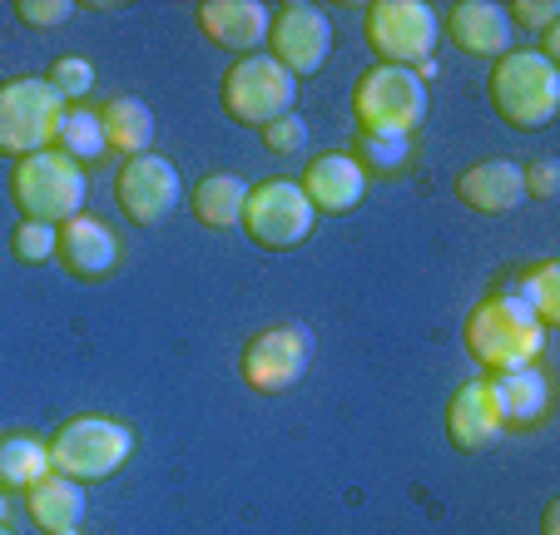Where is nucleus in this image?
<instances>
[{
  "label": "nucleus",
  "mask_w": 560,
  "mask_h": 535,
  "mask_svg": "<svg viewBox=\"0 0 560 535\" xmlns=\"http://www.w3.org/2000/svg\"><path fill=\"white\" fill-rule=\"evenodd\" d=\"M462 337L471 362L481 372H491V377L511 368H530L546 352V327L516 293H487L466 313Z\"/></svg>",
  "instance_id": "nucleus-1"
},
{
  "label": "nucleus",
  "mask_w": 560,
  "mask_h": 535,
  "mask_svg": "<svg viewBox=\"0 0 560 535\" xmlns=\"http://www.w3.org/2000/svg\"><path fill=\"white\" fill-rule=\"evenodd\" d=\"M487 95L511 129H546L560 109V70L536 50H506L491 65Z\"/></svg>",
  "instance_id": "nucleus-2"
},
{
  "label": "nucleus",
  "mask_w": 560,
  "mask_h": 535,
  "mask_svg": "<svg viewBox=\"0 0 560 535\" xmlns=\"http://www.w3.org/2000/svg\"><path fill=\"white\" fill-rule=\"evenodd\" d=\"M45 446H50V472L85 486L109 481L135 456V431L115 417H70L65 427H55Z\"/></svg>",
  "instance_id": "nucleus-3"
},
{
  "label": "nucleus",
  "mask_w": 560,
  "mask_h": 535,
  "mask_svg": "<svg viewBox=\"0 0 560 535\" xmlns=\"http://www.w3.org/2000/svg\"><path fill=\"white\" fill-rule=\"evenodd\" d=\"M11 199L31 223L60 229L74 213H85V168L74 159H65L60 149H40L31 159H15Z\"/></svg>",
  "instance_id": "nucleus-4"
},
{
  "label": "nucleus",
  "mask_w": 560,
  "mask_h": 535,
  "mask_svg": "<svg viewBox=\"0 0 560 535\" xmlns=\"http://www.w3.org/2000/svg\"><path fill=\"white\" fill-rule=\"evenodd\" d=\"M65 109L70 105L55 95L45 74L0 80V159H31L40 149H55Z\"/></svg>",
  "instance_id": "nucleus-5"
},
{
  "label": "nucleus",
  "mask_w": 560,
  "mask_h": 535,
  "mask_svg": "<svg viewBox=\"0 0 560 535\" xmlns=\"http://www.w3.org/2000/svg\"><path fill=\"white\" fill-rule=\"evenodd\" d=\"M352 115L362 135H407L412 139L427 119V84L402 65H372L352 84Z\"/></svg>",
  "instance_id": "nucleus-6"
},
{
  "label": "nucleus",
  "mask_w": 560,
  "mask_h": 535,
  "mask_svg": "<svg viewBox=\"0 0 560 535\" xmlns=\"http://www.w3.org/2000/svg\"><path fill=\"white\" fill-rule=\"evenodd\" d=\"M219 100H223V115H229L233 125L264 129V125H273V119L293 115L298 80L283 70V65L268 60V55H244V60L229 65Z\"/></svg>",
  "instance_id": "nucleus-7"
},
{
  "label": "nucleus",
  "mask_w": 560,
  "mask_h": 535,
  "mask_svg": "<svg viewBox=\"0 0 560 535\" xmlns=\"http://www.w3.org/2000/svg\"><path fill=\"white\" fill-rule=\"evenodd\" d=\"M436 31L442 21L422 0H372L368 5V45L377 65H402V70L427 65L436 50Z\"/></svg>",
  "instance_id": "nucleus-8"
},
{
  "label": "nucleus",
  "mask_w": 560,
  "mask_h": 535,
  "mask_svg": "<svg viewBox=\"0 0 560 535\" xmlns=\"http://www.w3.org/2000/svg\"><path fill=\"white\" fill-rule=\"evenodd\" d=\"M244 233L268 253H283V248H298V243L313 233L317 213L313 203L303 199L298 178H264L254 184L244 199Z\"/></svg>",
  "instance_id": "nucleus-9"
},
{
  "label": "nucleus",
  "mask_w": 560,
  "mask_h": 535,
  "mask_svg": "<svg viewBox=\"0 0 560 535\" xmlns=\"http://www.w3.org/2000/svg\"><path fill=\"white\" fill-rule=\"evenodd\" d=\"M307 362H313V337L307 327L298 323H278V327H264L258 337H248L244 347V387H254L258 397H283L303 382Z\"/></svg>",
  "instance_id": "nucleus-10"
},
{
  "label": "nucleus",
  "mask_w": 560,
  "mask_h": 535,
  "mask_svg": "<svg viewBox=\"0 0 560 535\" xmlns=\"http://www.w3.org/2000/svg\"><path fill=\"white\" fill-rule=\"evenodd\" d=\"M115 203L139 229L164 223L184 203V178H179V168H174V159L154 154V149L139 159H125V168L115 174Z\"/></svg>",
  "instance_id": "nucleus-11"
},
{
  "label": "nucleus",
  "mask_w": 560,
  "mask_h": 535,
  "mask_svg": "<svg viewBox=\"0 0 560 535\" xmlns=\"http://www.w3.org/2000/svg\"><path fill=\"white\" fill-rule=\"evenodd\" d=\"M332 55V15L307 0H288L268 21V60L283 65L288 74H317Z\"/></svg>",
  "instance_id": "nucleus-12"
},
{
  "label": "nucleus",
  "mask_w": 560,
  "mask_h": 535,
  "mask_svg": "<svg viewBox=\"0 0 560 535\" xmlns=\"http://www.w3.org/2000/svg\"><path fill=\"white\" fill-rule=\"evenodd\" d=\"M446 437H452L456 452H487V446H497V441L506 437V411H501V397H497V387H491V377H476L452 392Z\"/></svg>",
  "instance_id": "nucleus-13"
},
{
  "label": "nucleus",
  "mask_w": 560,
  "mask_h": 535,
  "mask_svg": "<svg viewBox=\"0 0 560 535\" xmlns=\"http://www.w3.org/2000/svg\"><path fill=\"white\" fill-rule=\"evenodd\" d=\"M55 258L65 263V274L80 278V283H100L119 268V239L105 219L95 213H74L70 223H60V243H55Z\"/></svg>",
  "instance_id": "nucleus-14"
},
{
  "label": "nucleus",
  "mask_w": 560,
  "mask_h": 535,
  "mask_svg": "<svg viewBox=\"0 0 560 535\" xmlns=\"http://www.w3.org/2000/svg\"><path fill=\"white\" fill-rule=\"evenodd\" d=\"M268 21L273 11L258 5V0H203L194 11V25H199L203 40H213L229 55H258V45H268Z\"/></svg>",
  "instance_id": "nucleus-15"
},
{
  "label": "nucleus",
  "mask_w": 560,
  "mask_h": 535,
  "mask_svg": "<svg viewBox=\"0 0 560 535\" xmlns=\"http://www.w3.org/2000/svg\"><path fill=\"white\" fill-rule=\"evenodd\" d=\"M298 189H303V199L313 203V213L338 219V213H352L362 203V194H368V174L358 168V159H352V154L328 149V154L307 159L303 178H298Z\"/></svg>",
  "instance_id": "nucleus-16"
},
{
  "label": "nucleus",
  "mask_w": 560,
  "mask_h": 535,
  "mask_svg": "<svg viewBox=\"0 0 560 535\" xmlns=\"http://www.w3.org/2000/svg\"><path fill=\"white\" fill-rule=\"evenodd\" d=\"M442 25L456 50L476 55V60H501L511 50V31H516L506 21V5H497V0H456Z\"/></svg>",
  "instance_id": "nucleus-17"
},
{
  "label": "nucleus",
  "mask_w": 560,
  "mask_h": 535,
  "mask_svg": "<svg viewBox=\"0 0 560 535\" xmlns=\"http://www.w3.org/2000/svg\"><path fill=\"white\" fill-rule=\"evenodd\" d=\"M456 199L471 213H491V219L511 213L526 199V189H521V164H511V159H481V164H471L456 178Z\"/></svg>",
  "instance_id": "nucleus-18"
},
{
  "label": "nucleus",
  "mask_w": 560,
  "mask_h": 535,
  "mask_svg": "<svg viewBox=\"0 0 560 535\" xmlns=\"http://www.w3.org/2000/svg\"><path fill=\"white\" fill-rule=\"evenodd\" d=\"M25 511H31V521L40 525L45 535L74 531V525L85 521V486L60 476V472H50L25 491Z\"/></svg>",
  "instance_id": "nucleus-19"
},
{
  "label": "nucleus",
  "mask_w": 560,
  "mask_h": 535,
  "mask_svg": "<svg viewBox=\"0 0 560 535\" xmlns=\"http://www.w3.org/2000/svg\"><path fill=\"white\" fill-rule=\"evenodd\" d=\"M491 387H497L501 411H506V431L511 427H536V421L546 417V407H550V382H546V372H540L536 362H530V368L497 372Z\"/></svg>",
  "instance_id": "nucleus-20"
},
{
  "label": "nucleus",
  "mask_w": 560,
  "mask_h": 535,
  "mask_svg": "<svg viewBox=\"0 0 560 535\" xmlns=\"http://www.w3.org/2000/svg\"><path fill=\"white\" fill-rule=\"evenodd\" d=\"M100 129H105V144L125 159L149 154L154 144V109L135 95H115L105 109H100Z\"/></svg>",
  "instance_id": "nucleus-21"
},
{
  "label": "nucleus",
  "mask_w": 560,
  "mask_h": 535,
  "mask_svg": "<svg viewBox=\"0 0 560 535\" xmlns=\"http://www.w3.org/2000/svg\"><path fill=\"white\" fill-rule=\"evenodd\" d=\"M244 199H248V184L238 174H209V178H199V189L189 194V209L203 229L223 233V229H238Z\"/></svg>",
  "instance_id": "nucleus-22"
},
{
  "label": "nucleus",
  "mask_w": 560,
  "mask_h": 535,
  "mask_svg": "<svg viewBox=\"0 0 560 535\" xmlns=\"http://www.w3.org/2000/svg\"><path fill=\"white\" fill-rule=\"evenodd\" d=\"M40 476H50V446L31 431L0 437V491H31Z\"/></svg>",
  "instance_id": "nucleus-23"
},
{
  "label": "nucleus",
  "mask_w": 560,
  "mask_h": 535,
  "mask_svg": "<svg viewBox=\"0 0 560 535\" xmlns=\"http://www.w3.org/2000/svg\"><path fill=\"white\" fill-rule=\"evenodd\" d=\"M55 149H60L65 159H74L80 168L95 164L100 154H109L105 129H100V109H85V105H70V109H65L60 135H55Z\"/></svg>",
  "instance_id": "nucleus-24"
},
{
  "label": "nucleus",
  "mask_w": 560,
  "mask_h": 535,
  "mask_svg": "<svg viewBox=\"0 0 560 535\" xmlns=\"http://www.w3.org/2000/svg\"><path fill=\"white\" fill-rule=\"evenodd\" d=\"M358 168L368 178H387L412 164V139L407 135H358Z\"/></svg>",
  "instance_id": "nucleus-25"
},
{
  "label": "nucleus",
  "mask_w": 560,
  "mask_h": 535,
  "mask_svg": "<svg viewBox=\"0 0 560 535\" xmlns=\"http://www.w3.org/2000/svg\"><path fill=\"white\" fill-rule=\"evenodd\" d=\"M516 298L540 317V327H550L560 317V268L550 258L526 268V274L516 278Z\"/></svg>",
  "instance_id": "nucleus-26"
},
{
  "label": "nucleus",
  "mask_w": 560,
  "mask_h": 535,
  "mask_svg": "<svg viewBox=\"0 0 560 535\" xmlns=\"http://www.w3.org/2000/svg\"><path fill=\"white\" fill-rule=\"evenodd\" d=\"M45 80H50V90L65 100V105H70V100H85L90 90H95V65H90L85 55H60V60L50 65V74H45Z\"/></svg>",
  "instance_id": "nucleus-27"
},
{
  "label": "nucleus",
  "mask_w": 560,
  "mask_h": 535,
  "mask_svg": "<svg viewBox=\"0 0 560 535\" xmlns=\"http://www.w3.org/2000/svg\"><path fill=\"white\" fill-rule=\"evenodd\" d=\"M55 243H60V229H50V223H15L11 233V253L15 263H25V268H40V263L55 258Z\"/></svg>",
  "instance_id": "nucleus-28"
},
{
  "label": "nucleus",
  "mask_w": 560,
  "mask_h": 535,
  "mask_svg": "<svg viewBox=\"0 0 560 535\" xmlns=\"http://www.w3.org/2000/svg\"><path fill=\"white\" fill-rule=\"evenodd\" d=\"M258 135H264V149H268V154L288 159V154H298V149L307 144V119H303V115H283V119H273V125H264Z\"/></svg>",
  "instance_id": "nucleus-29"
},
{
  "label": "nucleus",
  "mask_w": 560,
  "mask_h": 535,
  "mask_svg": "<svg viewBox=\"0 0 560 535\" xmlns=\"http://www.w3.org/2000/svg\"><path fill=\"white\" fill-rule=\"evenodd\" d=\"M74 15L70 0H21L15 5V21H25L31 31H55V25H65Z\"/></svg>",
  "instance_id": "nucleus-30"
},
{
  "label": "nucleus",
  "mask_w": 560,
  "mask_h": 535,
  "mask_svg": "<svg viewBox=\"0 0 560 535\" xmlns=\"http://www.w3.org/2000/svg\"><path fill=\"white\" fill-rule=\"evenodd\" d=\"M521 189L530 194V199H556L560 194V164L556 159H536V164L521 168Z\"/></svg>",
  "instance_id": "nucleus-31"
},
{
  "label": "nucleus",
  "mask_w": 560,
  "mask_h": 535,
  "mask_svg": "<svg viewBox=\"0 0 560 535\" xmlns=\"http://www.w3.org/2000/svg\"><path fill=\"white\" fill-rule=\"evenodd\" d=\"M506 21L511 25H530V31H546V25L560 21V5L556 0H516V5H506Z\"/></svg>",
  "instance_id": "nucleus-32"
},
{
  "label": "nucleus",
  "mask_w": 560,
  "mask_h": 535,
  "mask_svg": "<svg viewBox=\"0 0 560 535\" xmlns=\"http://www.w3.org/2000/svg\"><path fill=\"white\" fill-rule=\"evenodd\" d=\"M540 535H560V501L546 505V521H540Z\"/></svg>",
  "instance_id": "nucleus-33"
},
{
  "label": "nucleus",
  "mask_w": 560,
  "mask_h": 535,
  "mask_svg": "<svg viewBox=\"0 0 560 535\" xmlns=\"http://www.w3.org/2000/svg\"><path fill=\"white\" fill-rule=\"evenodd\" d=\"M0 521H5V491H0Z\"/></svg>",
  "instance_id": "nucleus-34"
},
{
  "label": "nucleus",
  "mask_w": 560,
  "mask_h": 535,
  "mask_svg": "<svg viewBox=\"0 0 560 535\" xmlns=\"http://www.w3.org/2000/svg\"><path fill=\"white\" fill-rule=\"evenodd\" d=\"M0 535H11V525H5V521H0Z\"/></svg>",
  "instance_id": "nucleus-35"
},
{
  "label": "nucleus",
  "mask_w": 560,
  "mask_h": 535,
  "mask_svg": "<svg viewBox=\"0 0 560 535\" xmlns=\"http://www.w3.org/2000/svg\"><path fill=\"white\" fill-rule=\"evenodd\" d=\"M60 535H80V525H74V531H60Z\"/></svg>",
  "instance_id": "nucleus-36"
}]
</instances>
